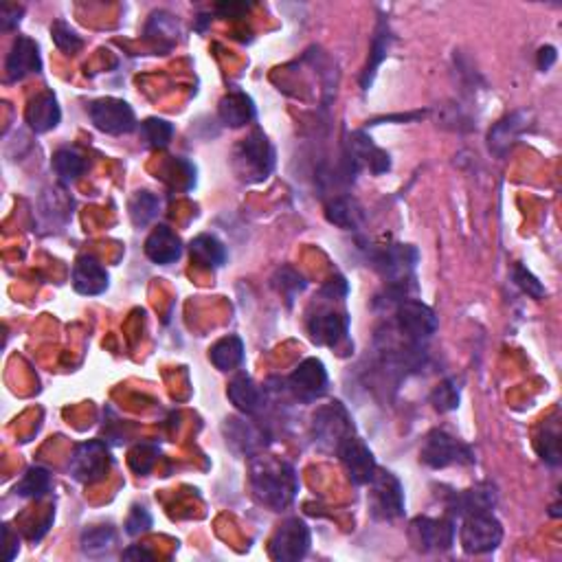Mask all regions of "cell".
I'll return each mask as SVG.
<instances>
[{"instance_id": "7bdbcfd3", "label": "cell", "mask_w": 562, "mask_h": 562, "mask_svg": "<svg viewBox=\"0 0 562 562\" xmlns=\"http://www.w3.org/2000/svg\"><path fill=\"white\" fill-rule=\"evenodd\" d=\"M22 13H24L22 7L4 3L3 7H0V29H3V31H12V29H16L18 24H21Z\"/></svg>"}, {"instance_id": "f6af8a7d", "label": "cell", "mask_w": 562, "mask_h": 562, "mask_svg": "<svg viewBox=\"0 0 562 562\" xmlns=\"http://www.w3.org/2000/svg\"><path fill=\"white\" fill-rule=\"evenodd\" d=\"M249 7L251 4H246V3H222V4H217L216 12L220 13L222 18H240L242 13L249 12Z\"/></svg>"}, {"instance_id": "277c9868", "label": "cell", "mask_w": 562, "mask_h": 562, "mask_svg": "<svg viewBox=\"0 0 562 562\" xmlns=\"http://www.w3.org/2000/svg\"><path fill=\"white\" fill-rule=\"evenodd\" d=\"M422 462L429 468H448L459 464V466H468V464H474V453L470 446L464 442H459L457 438L448 435L446 430H430L426 435L424 446H422Z\"/></svg>"}, {"instance_id": "4fadbf2b", "label": "cell", "mask_w": 562, "mask_h": 562, "mask_svg": "<svg viewBox=\"0 0 562 562\" xmlns=\"http://www.w3.org/2000/svg\"><path fill=\"white\" fill-rule=\"evenodd\" d=\"M336 455L341 457L343 466H345L347 474H350V479L356 486H370L378 470L376 459L371 450L356 435H352V438H347L345 442L338 446Z\"/></svg>"}, {"instance_id": "ffe728a7", "label": "cell", "mask_w": 562, "mask_h": 562, "mask_svg": "<svg viewBox=\"0 0 562 562\" xmlns=\"http://www.w3.org/2000/svg\"><path fill=\"white\" fill-rule=\"evenodd\" d=\"M29 128L38 134H45L48 130L57 128L62 119L60 104H57L55 95L53 93H40L33 97L27 106V113H24Z\"/></svg>"}, {"instance_id": "b9f144b4", "label": "cell", "mask_w": 562, "mask_h": 562, "mask_svg": "<svg viewBox=\"0 0 562 562\" xmlns=\"http://www.w3.org/2000/svg\"><path fill=\"white\" fill-rule=\"evenodd\" d=\"M149 527H152V516H149V512L139 506L132 507L128 521H125V532H128L130 536H139V534H145Z\"/></svg>"}, {"instance_id": "7a4b0ae2", "label": "cell", "mask_w": 562, "mask_h": 562, "mask_svg": "<svg viewBox=\"0 0 562 562\" xmlns=\"http://www.w3.org/2000/svg\"><path fill=\"white\" fill-rule=\"evenodd\" d=\"M234 165L235 172L249 183H261L270 176L275 167V149L260 128H255L237 145Z\"/></svg>"}, {"instance_id": "f546056e", "label": "cell", "mask_w": 562, "mask_h": 562, "mask_svg": "<svg viewBox=\"0 0 562 562\" xmlns=\"http://www.w3.org/2000/svg\"><path fill=\"white\" fill-rule=\"evenodd\" d=\"M326 217L332 225L341 226V229L345 231H352L362 222V211L356 202L350 200V198H336V200H332L328 205Z\"/></svg>"}, {"instance_id": "d590c367", "label": "cell", "mask_w": 562, "mask_h": 562, "mask_svg": "<svg viewBox=\"0 0 562 562\" xmlns=\"http://www.w3.org/2000/svg\"><path fill=\"white\" fill-rule=\"evenodd\" d=\"M163 174H169L163 181L169 183L172 187L189 192V189L196 185V167L189 161H185V158H172V161L163 167Z\"/></svg>"}, {"instance_id": "5bb4252c", "label": "cell", "mask_w": 562, "mask_h": 562, "mask_svg": "<svg viewBox=\"0 0 562 562\" xmlns=\"http://www.w3.org/2000/svg\"><path fill=\"white\" fill-rule=\"evenodd\" d=\"M290 389L299 400L312 402L328 391V371L319 358H305L288 378Z\"/></svg>"}, {"instance_id": "e0dca14e", "label": "cell", "mask_w": 562, "mask_h": 562, "mask_svg": "<svg viewBox=\"0 0 562 562\" xmlns=\"http://www.w3.org/2000/svg\"><path fill=\"white\" fill-rule=\"evenodd\" d=\"M72 288H75V293L84 294V297H95V294L106 293L108 273L95 258L81 255L75 261V266H72Z\"/></svg>"}, {"instance_id": "d4e9b609", "label": "cell", "mask_w": 562, "mask_h": 562, "mask_svg": "<svg viewBox=\"0 0 562 562\" xmlns=\"http://www.w3.org/2000/svg\"><path fill=\"white\" fill-rule=\"evenodd\" d=\"M358 163L370 165V169L374 174H382L391 167L389 154L378 149L376 145L371 143V139H367L362 132L353 134V140H352V165H358Z\"/></svg>"}, {"instance_id": "f35d334b", "label": "cell", "mask_w": 562, "mask_h": 562, "mask_svg": "<svg viewBox=\"0 0 562 562\" xmlns=\"http://www.w3.org/2000/svg\"><path fill=\"white\" fill-rule=\"evenodd\" d=\"M430 402H433L435 409L439 411V413H448V411H455L459 406V385L457 380H453V378H448V380H444L442 385L438 387V389L430 394Z\"/></svg>"}, {"instance_id": "603a6c76", "label": "cell", "mask_w": 562, "mask_h": 562, "mask_svg": "<svg viewBox=\"0 0 562 562\" xmlns=\"http://www.w3.org/2000/svg\"><path fill=\"white\" fill-rule=\"evenodd\" d=\"M226 396L234 402L235 409L242 411L244 415L258 413L261 406H264V391H261L246 374L235 376L234 380H231Z\"/></svg>"}, {"instance_id": "44dd1931", "label": "cell", "mask_w": 562, "mask_h": 562, "mask_svg": "<svg viewBox=\"0 0 562 562\" xmlns=\"http://www.w3.org/2000/svg\"><path fill=\"white\" fill-rule=\"evenodd\" d=\"M217 115L229 128H242L255 119V101L242 90H231L220 99Z\"/></svg>"}, {"instance_id": "cb8c5ba5", "label": "cell", "mask_w": 562, "mask_h": 562, "mask_svg": "<svg viewBox=\"0 0 562 562\" xmlns=\"http://www.w3.org/2000/svg\"><path fill=\"white\" fill-rule=\"evenodd\" d=\"M189 253L196 264L205 266V268H220L226 261V249L216 235L202 234L193 237L192 244H189Z\"/></svg>"}, {"instance_id": "74e56055", "label": "cell", "mask_w": 562, "mask_h": 562, "mask_svg": "<svg viewBox=\"0 0 562 562\" xmlns=\"http://www.w3.org/2000/svg\"><path fill=\"white\" fill-rule=\"evenodd\" d=\"M51 36H53V42H55V47L60 48V51L71 53V55L84 47V40L80 38V33H77L75 29H72L71 24H66L64 21L53 22Z\"/></svg>"}, {"instance_id": "4316f807", "label": "cell", "mask_w": 562, "mask_h": 562, "mask_svg": "<svg viewBox=\"0 0 562 562\" xmlns=\"http://www.w3.org/2000/svg\"><path fill=\"white\" fill-rule=\"evenodd\" d=\"M209 358L213 367L220 371H234L244 361V343L240 336H225L209 350Z\"/></svg>"}, {"instance_id": "c3c4849f", "label": "cell", "mask_w": 562, "mask_h": 562, "mask_svg": "<svg viewBox=\"0 0 562 562\" xmlns=\"http://www.w3.org/2000/svg\"><path fill=\"white\" fill-rule=\"evenodd\" d=\"M123 558L125 560H152L154 556L149 554L148 549H143V547H139V545H132V547H128V549L123 551Z\"/></svg>"}, {"instance_id": "d6a6232c", "label": "cell", "mask_w": 562, "mask_h": 562, "mask_svg": "<svg viewBox=\"0 0 562 562\" xmlns=\"http://www.w3.org/2000/svg\"><path fill=\"white\" fill-rule=\"evenodd\" d=\"M128 209L134 226H145L157 217L158 209H161V200L152 192H137L130 200Z\"/></svg>"}, {"instance_id": "d6986e66", "label": "cell", "mask_w": 562, "mask_h": 562, "mask_svg": "<svg viewBox=\"0 0 562 562\" xmlns=\"http://www.w3.org/2000/svg\"><path fill=\"white\" fill-rule=\"evenodd\" d=\"M494 506H497V490L490 483H481V486L455 494L450 501V512L464 518L470 515H486L494 510Z\"/></svg>"}, {"instance_id": "83f0119b", "label": "cell", "mask_w": 562, "mask_h": 562, "mask_svg": "<svg viewBox=\"0 0 562 562\" xmlns=\"http://www.w3.org/2000/svg\"><path fill=\"white\" fill-rule=\"evenodd\" d=\"M391 40H394V38H391L389 27H387L385 21H380V27H378V31L374 36V45H371L370 62H367L365 71H362V77H361V86L365 90H370V86L374 84L376 71H378V66L382 64V60L387 57V53H389Z\"/></svg>"}, {"instance_id": "8d00e7d4", "label": "cell", "mask_w": 562, "mask_h": 562, "mask_svg": "<svg viewBox=\"0 0 562 562\" xmlns=\"http://www.w3.org/2000/svg\"><path fill=\"white\" fill-rule=\"evenodd\" d=\"M273 284L279 293H284L285 297H288L290 303H293V299L297 297L299 293H303L305 285H308L302 275H299L294 268H290V266H281L277 273H275Z\"/></svg>"}, {"instance_id": "8fae6325", "label": "cell", "mask_w": 562, "mask_h": 562, "mask_svg": "<svg viewBox=\"0 0 562 562\" xmlns=\"http://www.w3.org/2000/svg\"><path fill=\"white\" fill-rule=\"evenodd\" d=\"M398 319L400 332L409 338L413 345H422L438 332V317L426 303L415 302V299H402L398 303Z\"/></svg>"}, {"instance_id": "ab89813d", "label": "cell", "mask_w": 562, "mask_h": 562, "mask_svg": "<svg viewBox=\"0 0 562 562\" xmlns=\"http://www.w3.org/2000/svg\"><path fill=\"white\" fill-rule=\"evenodd\" d=\"M158 450L149 444H137L132 450H130V468L139 474H148L152 470L154 462H157Z\"/></svg>"}, {"instance_id": "bcb514c9", "label": "cell", "mask_w": 562, "mask_h": 562, "mask_svg": "<svg viewBox=\"0 0 562 562\" xmlns=\"http://www.w3.org/2000/svg\"><path fill=\"white\" fill-rule=\"evenodd\" d=\"M558 60V53H556L554 47H542L539 51V69L541 71H549L551 66Z\"/></svg>"}, {"instance_id": "9c48e42d", "label": "cell", "mask_w": 562, "mask_h": 562, "mask_svg": "<svg viewBox=\"0 0 562 562\" xmlns=\"http://www.w3.org/2000/svg\"><path fill=\"white\" fill-rule=\"evenodd\" d=\"M310 527L302 518H288L277 527L275 536L270 539V556L279 562H297L302 560L310 549Z\"/></svg>"}, {"instance_id": "ee69618b", "label": "cell", "mask_w": 562, "mask_h": 562, "mask_svg": "<svg viewBox=\"0 0 562 562\" xmlns=\"http://www.w3.org/2000/svg\"><path fill=\"white\" fill-rule=\"evenodd\" d=\"M347 293H350V285H347V281L343 277H334V279H329L326 285H323L321 297L328 299V302H336V299L347 297Z\"/></svg>"}, {"instance_id": "3957f363", "label": "cell", "mask_w": 562, "mask_h": 562, "mask_svg": "<svg viewBox=\"0 0 562 562\" xmlns=\"http://www.w3.org/2000/svg\"><path fill=\"white\" fill-rule=\"evenodd\" d=\"M312 435L319 448L336 453L338 446L353 435V424L345 406L341 402L321 406L312 418Z\"/></svg>"}, {"instance_id": "836d02e7", "label": "cell", "mask_w": 562, "mask_h": 562, "mask_svg": "<svg viewBox=\"0 0 562 562\" xmlns=\"http://www.w3.org/2000/svg\"><path fill=\"white\" fill-rule=\"evenodd\" d=\"M51 490V474L48 470L33 466L27 470V474L21 479V483L16 486V494H21L24 498H40Z\"/></svg>"}, {"instance_id": "30bf717a", "label": "cell", "mask_w": 562, "mask_h": 562, "mask_svg": "<svg viewBox=\"0 0 562 562\" xmlns=\"http://www.w3.org/2000/svg\"><path fill=\"white\" fill-rule=\"evenodd\" d=\"M90 121L97 130L106 134H128L137 128V117L130 108L128 101L115 99V97H104L90 104Z\"/></svg>"}, {"instance_id": "7402d4cb", "label": "cell", "mask_w": 562, "mask_h": 562, "mask_svg": "<svg viewBox=\"0 0 562 562\" xmlns=\"http://www.w3.org/2000/svg\"><path fill=\"white\" fill-rule=\"evenodd\" d=\"M527 119H530V115H527L525 110H521V113H515L510 115V117L498 121V123L490 130V134H488L490 152L497 154V157H503V154L512 148V143L518 139V134L527 128Z\"/></svg>"}, {"instance_id": "2e32d148", "label": "cell", "mask_w": 562, "mask_h": 562, "mask_svg": "<svg viewBox=\"0 0 562 562\" xmlns=\"http://www.w3.org/2000/svg\"><path fill=\"white\" fill-rule=\"evenodd\" d=\"M42 60H40V47L36 40L27 36H18L13 42L12 51L7 55V64H4V72L7 81H18L22 77L31 75V72H40Z\"/></svg>"}, {"instance_id": "8992f818", "label": "cell", "mask_w": 562, "mask_h": 562, "mask_svg": "<svg viewBox=\"0 0 562 562\" xmlns=\"http://www.w3.org/2000/svg\"><path fill=\"white\" fill-rule=\"evenodd\" d=\"M459 541L466 554H488L494 551L503 541V527L492 512L486 515H470L464 516L462 530H459Z\"/></svg>"}, {"instance_id": "7c38bea8", "label": "cell", "mask_w": 562, "mask_h": 562, "mask_svg": "<svg viewBox=\"0 0 562 562\" xmlns=\"http://www.w3.org/2000/svg\"><path fill=\"white\" fill-rule=\"evenodd\" d=\"M350 332V317L332 308H321L308 317V334L317 345L338 347Z\"/></svg>"}, {"instance_id": "ac0fdd59", "label": "cell", "mask_w": 562, "mask_h": 562, "mask_svg": "<svg viewBox=\"0 0 562 562\" xmlns=\"http://www.w3.org/2000/svg\"><path fill=\"white\" fill-rule=\"evenodd\" d=\"M145 255L154 264H174L183 255L181 237L174 234L167 225H158L145 240Z\"/></svg>"}, {"instance_id": "5b68a950", "label": "cell", "mask_w": 562, "mask_h": 562, "mask_svg": "<svg viewBox=\"0 0 562 562\" xmlns=\"http://www.w3.org/2000/svg\"><path fill=\"white\" fill-rule=\"evenodd\" d=\"M113 466L110 448L101 439H90V442L77 444L71 455V474L80 483H97L108 474Z\"/></svg>"}, {"instance_id": "60d3db41", "label": "cell", "mask_w": 562, "mask_h": 562, "mask_svg": "<svg viewBox=\"0 0 562 562\" xmlns=\"http://www.w3.org/2000/svg\"><path fill=\"white\" fill-rule=\"evenodd\" d=\"M512 279H515V284L527 294V297H532V299L545 297V288H542L541 281L536 279L523 264L515 266V270H512Z\"/></svg>"}, {"instance_id": "52a82bcc", "label": "cell", "mask_w": 562, "mask_h": 562, "mask_svg": "<svg viewBox=\"0 0 562 562\" xmlns=\"http://www.w3.org/2000/svg\"><path fill=\"white\" fill-rule=\"evenodd\" d=\"M418 249L409 244L385 246L382 251H378L374 258L378 270L391 281V285H394V290L398 294L404 290L406 281L413 279V270L418 266Z\"/></svg>"}, {"instance_id": "ba28073f", "label": "cell", "mask_w": 562, "mask_h": 562, "mask_svg": "<svg viewBox=\"0 0 562 562\" xmlns=\"http://www.w3.org/2000/svg\"><path fill=\"white\" fill-rule=\"evenodd\" d=\"M370 488V507L376 518L394 521V518L404 515V490H402L396 474L387 473V470H376Z\"/></svg>"}, {"instance_id": "f1b7e54d", "label": "cell", "mask_w": 562, "mask_h": 562, "mask_svg": "<svg viewBox=\"0 0 562 562\" xmlns=\"http://www.w3.org/2000/svg\"><path fill=\"white\" fill-rule=\"evenodd\" d=\"M536 450L541 459L549 466L560 464V422L558 418H547L545 424L541 426V435L536 439Z\"/></svg>"}, {"instance_id": "7dc6e473", "label": "cell", "mask_w": 562, "mask_h": 562, "mask_svg": "<svg viewBox=\"0 0 562 562\" xmlns=\"http://www.w3.org/2000/svg\"><path fill=\"white\" fill-rule=\"evenodd\" d=\"M3 541H4V560H13L18 554V545H13L9 525H3Z\"/></svg>"}, {"instance_id": "e575fe53", "label": "cell", "mask_w": 562, "mask_h": 562, "mask_svg": "<svg viewBox=\"0 0 562 562\" xmlns=\"http://www.w3.org/2000/svg\"><path fill=\"white\" fill-rule=\"evenodd\" d=\"M172 134H174V125L165 119L149 117L140 123V139L145 140L148 148H154V149L167 148L169 140H172Z\"/></svg>"}, {"instance_id": "9a60e30c", "label": "cell", "mask_w": 562, "mask_h": 562, "mask_svg": "<svg viewBox=\"0 0 562 562\" xmlns=\"http://www.w3.org/2000/svg\"><path fill=\"white\" fill-rule=\"evenodd\" d=\"M413 536L422 551H446L455 542V523L450 518H415Z\"/></svg>"}, {"instance_id": "6da1fadb", "label": "cell", "mask_w": 562, "mask_h": 562, "mask_svg": "<svg viewBox=\"0 0 562 562\" xmlns=\"http://www.w3.org/2000/svg\"><path fill=\"white\" fill-rule=\"evenodd\" d=\"M251 488L255 498L270 510H284L299 492L294 468L270 457H255L251 466Z\"/></svg>"}, {"instance_id": "1f68e13d", "label": "cell", "mask_w": 562, "mask_h": 562, "mask_svg": "<svg viewBox=\"0 0 562 562\" xmlns=\"http://www.w3.org/2000/svg\"><path fill=\"white\" fill-rule=\"evenodd\" d=\"M115 545V530L108 525L93 527L81 534V551L90 558H99V556L108 554Z\"/></svg>"}, {"instance_id": "484cf974", "label": "cell", "mask_w": 562, "mask_h": 562, "mask_svg": "<svg viewBox=\"0 0 562 562\" xmlns=\"http://www.w3.org/2000/svg\"><path fill=\"white\" fill-rule=\"evenodd\" d=\"M226 422H229V424L225 426L226 438H229V442L234 444L235 448H240L242 453H255V450H261L266 446L264 433H261L258 426L251 424V422L237 418H231Z\"/></svg>"}, {"instance_id": "4dcf8cb0", "label": "cell", "mask_w": 562, "mask_h": 562, "mask_svg": "<svg viewBox=\"0 0 562 562\" xmlns=\"http://www.w3.org/2000/svg\"><path fill=\"white\" fill-rule=\"evenodd\" d=\"M53 169L62 183H75L86 172V161L75 149H57L53 154Z\"/></svg>"}]
</instances>
